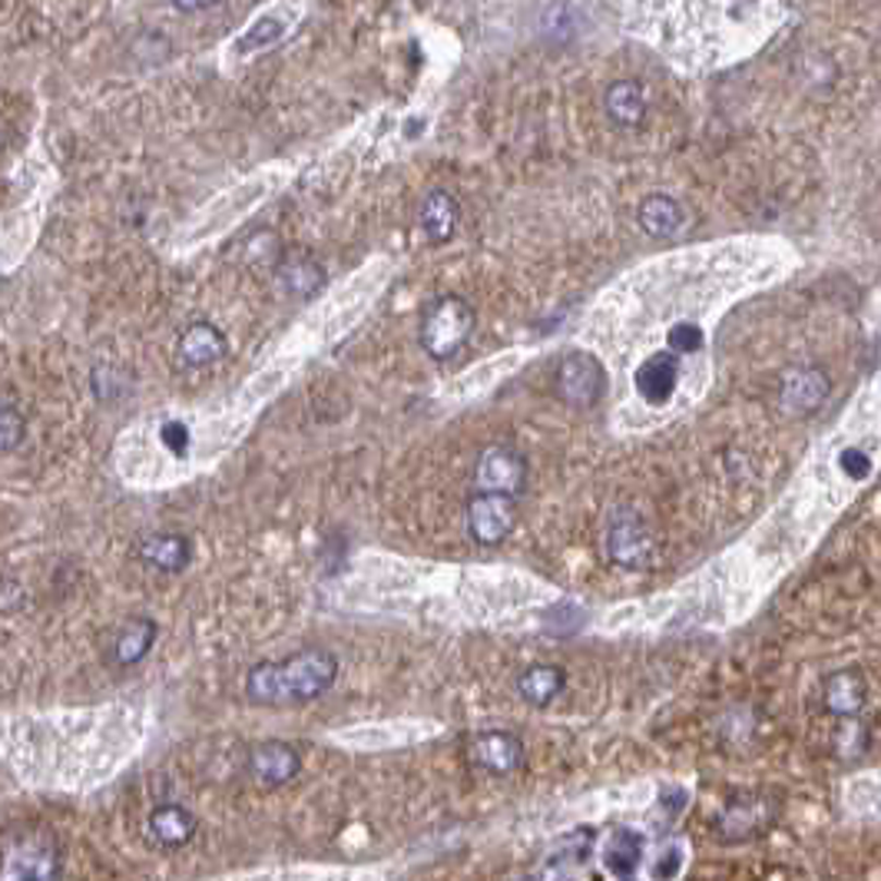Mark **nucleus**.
<instances>
[{
	"label": "nucleus",
	"instance_id": "obj_18",
	"mask_svg": "<svg viewBox=\"0 0 881 881\" xmlns=\"http://www.w3.org/2000/svg\"><path fill=\"white\" fill-rule=\"evenodd\" d=\"M564 689H567V670L564 666H553V663L527 666L517 676V696L527 706H534V709H547Z\"/></svg>",
	"mask_w": 881,
	"mask_h": 881
},
{
	"label": "nucleus",
	"instance_id": "obj_8",
	"mask_svg": "<svg viewBox=\"0 0 881 881\" xmlns=\"http://www.w3.org/2000/svg\"><path fill=\"white\" fill-rule=\"evenodd\" d=\"M832 391V381L822 368L806 365V368H788L779 381V405L792 418H806L825 405Z\"/></svg>",
	"mask_w": 881,
	"mask_h": 881
},
{
	"label": "nucleus",
	"instance_id": "obj_2",
	"mask_svg": "<svg viewBox=\"0 0 881 881\" xmlns=\"http://www.w3.org/2000/svg\"><path fill=\"white\" fill-rule=\"evenodd\" d=\"M477 326V311L467 298L461 295H444L438 302H431V308L425 311L421 322V348L435 358V362H448L454 358L464 342L470 339Z\"/></svg>",
	"mask_w": 881,
	"mask_h": 881
},
{
	"label": "nucleus",
	"instance_id": "obj_4",
	"mask_svg": "<svg viewBox=\"0 0 881 881\" xmlns=\"http://www.w3.org/2000/svg\"><path fill=\"white\" fill-rule=\"evenodd\" d=\"M527 474H530V464H527V457L517 448L491 444V448H485V451L477 454L474 485H477V491H485V494L517 498L527 488Z\"/></svg>",
	"mask_w": 881,
	"mask_h": 881
},
{
	"label": "nucleus",
	"instance_id": "obj_12",
	"mask_svg": "<svg viewBox=\"0 0 881 881\" xmlns=\"http://www.w3.org/2000/svg\"><path fill=\"white\" fill-rule=\"evenodd\" d=\"M225 352H229V342H225V335H222L219 326H212V322H193L176 339L173 362L183 371H196V368L216 365Z\"/></svg>",
	"mask_w": 881,
	"mask_h": 881
},
{
	"label": "nucleus",
	"instance_id": "obj_28",
	"mask_svg": "<svg viewBox=\"0 0 881 881\" xmlns=\"http://www.w3.org/2000/svg\"><path fill=\"white\" fill-rule=\"evenodd\" d=\"M159 441H163V448L173 454V457H186L189 454V428L183 421H167L163 428H159Z\"/></svg>",
	"mask_w": 881,
	"mask_h": 881
},
{
	"label": "nucleus",
	"instance_id": "obj_20",
	"mask_svg": "<svg viewBox=\"0 0 881 881\" xmlns=\"http://www.w3.org/2000/svg\"><path fill=\"white\" fill-rule=\"evenodd\" d=\"M644 848H647V842L636 829H616V832H610V839L603 845V868L613 878L629 881L639 871V865H644Z\"/></svg>",
	"mask_w": 881,
	"mask_h": 881
},
{
	"label": "nucleus",
	"instance_id": "obj_22",
	"mask_svg": "<svg viewBox=\"0 0 881 881\" xmlns=\"http://www.w3.org/2000/svg\"><path fill=\"white\" fill-rule=\"evenodd\" d=\"M842 806L852 819H881V769L852 775L842 785Z\"/></svg>",
	"mask_w": 881,
	"mask_h": 881
},
{
	"label": "nucleus",
	"instance_id": "obj_14",
	"mask_svg": "<svg viewBox=\"0 0 881 881\" xmlns=\"http://www.w3.org/2000/svg\"><path fill=\"white\" fill-rule=\"evenodd\" d=\"M189 553H193V543L183 534H146L136 543V556L143 560L149 571H159V574L186 571Z\"/></svg>",
	"mask_w": 881,
	"mask_h": 881
},
{
	"label": "nucleus",
	"instance_id": "obj_16",
	"mask_svg": "<svg viewBox=\"0 0 881 881\" xmlns=\"http://www.w3.org/2000/svg\"><path fill=\"white\" fill-rule=\"evenodd\" d=\"M603 107H607V117L623 126V130H633L647 120V110H650V100H647V90L639 79H616V84L607 87L603 94Z\"/></svg>",
	"mask_w": 881,
	"mask_h": 881
},
{
	"label": "nucleus",
	"instance_id": "obj_6",
	"mask_svg": "<svg viewBox=\"0 0 881 881\" xmlns=\"http://www.w3.org/2000/svg\"><path fill=\"white\" fill-rule=\"evenodd\" d=\"M60 848L47 835H24L8 848L4 881H60Z\"/></svg>",
	"mask_w": 881,
	"mask_h": 881
},
{
	"label": "nucleus",
	"instance_id": "obj_7",
	"mask_svg": "<svg viewBox=\"0 0 881 881\" xmlns=\"http://www.w3.org/2000/svg\"><path fill=\"white\" fill-rule=\"evenodd\" d=\"M467 759L488 775H514L524 766V739L511 730H485L467 743Z\"/></svg>",
	"mask_w": 881,
	"mask_h": 881
},
{
	"label": "nucleus",
	"instance_id": "obj_15",
	"mask_svg": "<svg viewBox=\"0 0 881 881\" xmlns=\"http://www.w3.org/2000/svg\"><path fill=\"white\" fill-rule=\"evenodd\" d=\"M418 222H421V232L431 238V243H448V238L457 232V222H461V199L444 186L431 189L421 199Z\"/></svg>",
	"mask_w": 881,
	"mask_h": 881
},
{
	"label": "nucleus",
	"instance_id": "obj_24",
	"mask_svg": "<svg viewBox=\"0 0 881 881\" xmlns=\"http://www.w3.org/2000/svg\"><path fill=\"white\" fill-rule=\"evenodd\" d=\"M282 34H285V24H282L279 17H262L243 40H235V50H259V47H269V44H276Z\"/></svg>",
	"mask_w": 881,
	"mask_h": 881
},
{
	"label": "nucleus",
	"instance_id": "obj_19",
	"mask_svg": "<svg viewBox=\"0 0 881 881\" xmlns=\"http://www.w3.org/2000/svg\"><path fill=\"white\" fill-rule=\"evenodd\" d=\"M156 636H159V626L156 620L149 616H133L126 620L117 636H113V663L117 666H136L139 660L149 657L152 644H156Z\"/></svg>",
	"mask_w": 881,
	"mask_h": 881
},
{
	"label": "nucleus",
	"instance_id": "obj_29",
	"mask_svg": "<svg viewBox=\"0 0 881 881\" xmlns=\"http://www.w3.org/2000/svg\"><path fill=\"white\" fill-rule=\"evenodd\" d=\"M842 470L848 474V477H855V480H861V477H868V470H871V457L865 454V451H842Z\"/></svg>",
	"mask_w": 881,
	"mask_h": 881
},
{
	"label": "nucleus",
	"instance_id": "obj_9",
	"mask_svg": "<svg viewBox=\"0 0 881 881\" xmlns=\"http://www.w3.org/2000/svg\"><path fill=\"white\" fill-rule=\"evenodd\" d=\"M607 553L613 564L620 567H647V560L653 553V540H650V530L644 527L636 511L629 507H620L610 521V530H607Z\"/></svg>",
	"mask_w": 881,
	"mask_h": 881
},
{
	"label": "nucleus",
	"instance_id": "obj_5",
	"mask_svg": "<svg viewBox=\"0 0 881 881\" xmlns=\"http://www.w3.org/2000/svg\"><path fill=\"white\" fill-rule=\"evenodd\" d=\"M517 498L507 494H485L477 491L467 501V530L477 543L485 547H498L511 537V530L517 527Z\"/></svg>",
	"mask_w": 881,
	"mask_h": 881
},
{
	"label": "nucleus",
	"instance_id": "obj_27",
	"mask_svg": "<svg viewBox=\"0 0 881 881\" xmlns=\"http://www.w3.org/2000/svg\"><path fill=\"white\" fill-rule=\"evenodd\" d=\"M683 861H686V845H683V842H670V845L660 852V858H657L653 878H657V881H670V878H676V874H680V868H683Z\"/></svg>",
	"mask_w": 881,
	"mask_h": 881
},
{
	"label": "nucleus",
	"instance_id": "obj_3",
	"mask_svg": "<svg viewBox=\"0 0 881 881\" xmlns=\"http://www.w3.org/2000/svg\"><path fill=\"white\" fill-rule=\"evenodd\" d=\"M607 391V371L597 355L590 352H567L556 365V394L560 402L574 412H590L600 405Z\"/></svg>",
	"mask_w": 881,
	"mask_h": 881
},
{
	"label": "nucleus",
	"instance_id": "obj_11",
	"mask_svg": "<svg viewBox=\"0 0 881 881\" xmlns=\"http://www.w3.org/2000/svg\"><path fill=\"white\" fill-rule=\"evenodd\" d=\"M246 769L262 788H282L302 772V756H298L295 746L269 739V743H256L249 749Z\"/></svg>",
	"mask_w": 881,
	"mask_h": 881
},
{
	"label": "nucleus",
	"instance_id": "obj_25",
	"mask_svg": "<svg viewBox=\"0 0 881 881\" xmlns=\"http://www.w3.org/2000/svg\"><path fill=\"white\" fill-rule=\"evenodd\" d=\"M27 438V421L21 412H14L11 405H4V412H0V448H4L8 454L21 448V441Z\"/></svg>",
	"mask_w": 881,
	"mask_h": 881
},
{
	"label": "nucleus",
	"instance_id": "obj_26",
	"mask_svg": "<svg viewBox=\"0 0 881 881\" xmlns=\"http://www.w3.org/2000/svg\"><path fill=\"white\" fill-rule=\"evenodd\" d=\"M666 345L673 355H689L702 348V329L696 322H676L666 335Z\"/></svg>",
	"mask_w": 881,
	"mask_h": 881
},
{
	"label": "nucleus",
	"instance_id": "obj_23",
	"mask_svg": "<svg viewBox=\"0 0 881 881\" xmlns=\"http://www.w3.org/2000/svg\"><path fill=\"white\" fill-rule=\"evenodd\" d=\"M865 696H868V689H865V680H861V673H855V670H839V673H832L829 676V683H825V706H829V712H835V715H858L861 712V706H865Z\"/></svg>",
	"mask_w": 881,
	"mask_h": 881
},
{
	"label": "nucleus",
	"instance_id": "obj_10",
	"mask_svg": "<svg viewBox=\"0 0 881 881\" xmlns=\"http://www.w3.org/2000/svg\"><path fill=\"white\" fill-rule=\"evenodd\" d=\"M199 832V819L193 809L180 803H163L146 816V842L156 852H180Z\"/></svg>",
	"mask_w": 881,
	"mask_h": 881
},
{
	"label": "nucleus",
	"instance_id": "obj_21",
	"mask_svg": "<svg viewBox=\"0 0 881 881\" xmlns=\"http://www.w3.org/2000/svg\"><path fill=\"white\" fill-rule=\"evenodd\" d=\"M636 219H639V229L653 238H673L683 225H686V209L673 199V196H663V193H653L639 203L636 209Z\"/></svg>",
	"mask_w": 881,
	"mask_h": 881
},
{
	"label": "nucleus",
	"instance_id": "obj_1",
	"mask_svg": "<svg viewBox=\"0 0 881 881\" xmlns=\"http://www.w3.org/2000/svg\"><path fill=\"white\" fill-rule=\"evenodd\" d=\"M339 670V657L326 647H308L285 660L256 663L246 673V699L256 706H305L335 686Z\"/></svg>",
	"mask_w": 881,
	"mask_h": 881
},
{
	"label": "nucleus",
	"instance_id": "obj_17",
	"mask_svg": "<svg viewBox=\"0 0 881 881\" xmlns=\"http://www.w3.org/2000/svg\"><path fill=\"white\" fill-rule=\"evenodd\" d=\"M276 279L279 285L295 298H311L326 285V269L305 253H289L276 259Z\"/></svg>",
	"mask_w": 881,
	"mask_h": 881
},
{
	"label": "nucleus",
	"instance_id": "obj_13",
	"mask_svg": "<svg viewBox=\"0 0 881 881\" xmlns=\"http://www.w3.org/2000/svg\"><path fill=\"white\" fill-rule=\"evenodd\" d=\"M633 384H636V394L644 397L647 405H653V408L666 405L680 384V358L673 352H653L633 371Z\"/></svg>",
	"mask_w": 881,
	"mask_h": 881
}]
</instances>
